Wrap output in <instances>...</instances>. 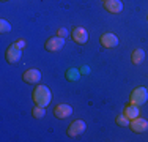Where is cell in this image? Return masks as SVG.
Wrapping results in <instances>:
<instances>
[{"label":"cell","mask_w":148,"mask_h":142,"mask_svg":"<svg viewBox=\"0 0 148 142\" xmlns=\"http://www.w3.org/2000/svg\"><path fill=\"white\" fill-rule=\"evenodd\" d=\"M85 122H82V120H76V122H73L71 125H69L68 128V136H71V137H76V136H80V134L85 131Z\"/></svg>","instance_id":"5"},{"label":"cell","mask_w":148,"mask_h":142,"mask_svg":"<svg viewBox=\"0 0 148 142\" xmlns=\"http://www.w3.org/2000/svg\"><path fill=\"white\" fill-rule=\"evenodd\" d=\"M57 35H58V37H62V38H66V37H68V30H66V28H58Z\"/></svg>","instance_id":"18"},{"label":"cell","mask_w":148,"mask_h":142,"mask_svg":"<svg viewBox=\"0 0 148 142\" xmlns=\"http://www.w3.org/2000/svg\"><path fill=\"white\" fill-rule=\"evenodd\" d=\"M14 44L17 46V48H21V49H24V48H25V44H27V43H25V41H24V40H17V41L14 43Z\"/></svg>","instance_id":"19"},{"label":"cell","mask_w":148,"mask_h":142,"mask_svg":"<svg viewBox=\"0 0 148 142\" xmlns=\"http://www.w3.org/2000/svg\"><path fill=\"white\" fill-rule=\"evenodd\" d=\"M104 8L107 10V11L117 14V13H121L123 3H121V0H106V2H104Z\"/></svg>","instance_id":"11"},{"label":"cell","mask_w":148,"mask_h":142,"mask_svg":"<svg viewBox=\"0 0 148 142\" xmlns=\"http://www.w3.org/2000/svg\"><path fill=\"white\" fill-rule=\"evenodd\" d=\"M10 30H11V26H10L8 21H5V19L0 21V32H2V33H6V32H10Z\"/></svg>","instance_id":"17"},{"label":"cell","mask_w":148,"mask_h":142,"mask_svg":"<svg viewBox=\"0 0 148 142\" xmlns=\"http://www.w3.org/2000/svg\"><path fill=\"white\" fill-rule=\"evenodd\" d=\"M129 123H131V119H128L125 114L117 117V125H120V126H129Z\"/></svg>","instance_id":"16"},{"label":"cell","mask_w":148,"mask_h":142,"mask_svg":"<svg viewBox=\"0 0 148 142\" xmlns=\"http://www.w3.org/2000/svg\"><path fill=\"white\" fill-rule=\"evenodd\" d=\"M104 2H106V0H104Z\"/></svg>","instance_id":"21"},{"label":"cell","mask_w":148,"mask_h":142,"mask_svg":"<svg viewBox=\"0 0 148 142\" xmlns=\"http://www.w3.org/2000/svg\"><path fill=\"white\" fill-rule=\"evenodd\" d=\"M63 46H65V38H62L57 35V37L49 38V40L46 41L44 48H46V51H49V52H57L63 48Z\"/></svg>","instance_id":"3"},{"label":"cell","mask_w":148,"mask_h":142,"mask_svg":"<svg viewBox=\"0 0 148 142\" xmlns=\"http://www.w3.org/2000/svg\"><path fill=\"white\" fill-rule=\"evenodd\" d=\"M79 77H80L79 70H76V68H69L68 71H66V79H68V81H79Z\"/></svg>","instance_id":"14"},{"label":"cell","mask_w":148,"mask_h":142,"mask_svg":"<svg viewBox=\"0 0 148 142\" xmlns=\"http://www.w3.org/2000/svg\"><path fill=\"white\" fill-rule=\"evenodd\" d=\"M148 99V90L145 87H137L136 90L131 93V98H129V101H131V104H136V106H142L145 104Z\"/></svg>","instance_id":"2"},{"label":"cell","mask_w":148,"mask_h":142,"mask_svg":"<svg viewBox=\"0 0 148 142\" xmlns=\"http://www.w3.org/2000/svg\"><path fill=\"white\" fill-rule=\"evenodd\" d=\"M2 2H6V0H2Z\"/></svg>","instance_id":"20"},{"label":"cell","mask_w":148,"mask_h":142,"mask_svg":"<svg viewBox=\"0 0 148 142\" xmlns=\"http://www.w3.org/2000/svg\"><path fill=\"white\" fill-rule=\"evenodd\" d=\"M73 40L77 43V44H85L88 41V32L84 27H76L73 30Z\"/></svg>","instance_id":"9"},{"label":"cell","mask_w":148,"mask_h":142,"mask_svg":"<svg viewBox=\"0 0 148 142\" xmlns=\"http://www.w3.org/2000/svg\"><path fill=\"white\" fill-rule=\"evenodd\" d=\"M125 115L128 117V119H137V117L140 115V111H139V106L136 104H128L125 108Z\"/></svg>","instance_id":"12"},{"label":"cell","mask_w":148,"mask_h":142,"mask_svg":"<svg viewBox=\"0 0 148 142\" xmlns=\"http://www.w3.org/2000/svg\"><path fill=\"white\" fill-rule=\"evenodd\" d=\"M143 59H145V52L142 49H134L132 54H131V60H132L134 65H140L143 62Z\"/></svg>","instance_id":"13"},{"label":"cell","mask_w":148,"mask_h":142,"mask_svg":"<svg viewBox=\"0 0 148 142\" xmlns=\"http://www.w3.org/2000/svg\"><path fill=\"white\" fill-rule=\"evenodd\" d=\"M71 114H73V108L69 104H58L54 109V115L57 119H68Z\"/></svg>","instance_id":"10"},{"label":"cell","mask_w":148,"mask_h":142,"mask_svg":"<svg viewBox=\"0 0 148 142\" xmlns=\"http://www.w3.org/2000/svg\"><path fill=\"white\" fill-rule=\"evenodd\" d=\"M22 79H24V82H27V84H38L41 81V73H40V70H35V68L27 70L25 73L22 74Z\"/></svg>","instance_id":"7"},{"label":"cell","mask_w":148,"mask_h":142,"mask_svg":"<svg viewBox=\"0 0 148 142\" xmlns=\"http://www.w3.org/2000/svg\"><path fill=\"white\" fill-rule=\"evenodd\" d=\"M129 126H131V130L134 131V133H145V131H148V120L137 117V119L131 120Z\"/></svg>","instance_id":"6"},{"label":"cell","mask_w":148,"mask_h":142,"mask_svg":"<svg viewBox=\"0 0 148 142\" xmlns=\"http://www.w3.org/2000/svg\"><path fill=\"white\" fill-rule=\"evenodd\" d=\"M99 40H101V44H103L106 49L117 48L118 46V38H117V35H114V33H103Z\"/></svg>","instance_id":"8"},{"label":"cell","mask_w":148,"mask_h":142,"mask_svg":"<svg viewBox=\"0 0 148 142\" xmlns=\"http://www.w3.org/2000/svg\"><path fill=\"white\" fill-rule=\"evenodd\" d=\"M21 55H22V49L17 48L16 44H11L8 49H6V62L8 63H17L21 60Z\"/></svg>","instance_id":"4"},{"label":"cell","mask_w":148,"mask_h":142,"mask_svg":"<svg viewBox=\"0 0 148 142\" xmlns=\"http://www.w3.org/2000/svg\"><path fill=\"white\" fill-rule=\"evenodd\" d=\"M33 101L36 106H41V108H47L51 104V99H52V93H51V88L46 87V85H38L35 87L33 90Z\"/></svg>","instance_id":"1"},{"label":"cell","mask_w":148,"mask_h":142,"mask_svg":"<svg viewBox=\"0 0 148 142\" xmlns=\"http://www.w3.org/2000/svg\"><path fill=\"white\" fill-rule=\"evenodd\" d=\"M44 109H46V108H41V106H36V104H35V108L32 109V115H33L35 119H43L44 114H46Z\"/></svg>","instance_id":"15"}]
</instances>
